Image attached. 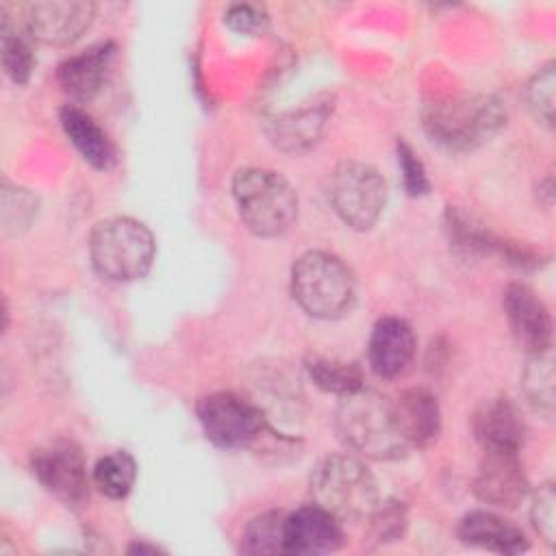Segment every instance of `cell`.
Here are the masks:
<instances>
[{
	"instance_id": "cell-1",
	"label": "cell",
	"mask_w": 556,
	"mask_h": 556,
	"mask_svg": "<svg viewBox=\"0 0 556 556\" xmlns=\"http://www.w3.org/2000/svg\"><path fill=\"white\" fill-rule=\"evenodd\" d=\"M506 124L502 102L486 93H463L424 109V130L447 152H469L491 141Z\"/></svg>"
},
{
	"instance_id": "cell-2",
	"label": "cell",
	"mask_w": 556,
	"mask_h": 556,
	"mask_svg": "<svg viewBox=\"0 0 556 556\" xmlns=\"http://www.w3.org/2000/svg\"><path fill=\"white\" fill-rule=\"evenodd\" d=\"M334 428L339 439L365 458L395 460L408 452L395 428L391 400L365 387L341 397Z\"/></svg>"
},
{
	"instance_id": "cell-3",
	"label": "cell",
	"mask_w": 556,
	"mask_h": 556,
	"mask_svg": "<svg viewBox=\"0 0 556 556\" xmlns=\"http://www.w3.org/2000/svg\"><path fill=\"white\" fill-rule=\"evenodd\" d=\"M232 198L241 222L258 237H280L298 219L295 189L274 169H239L232 178Z\"/></svg>"
},
{
	"instance_id": "cell-4",
	"label": "cell",
	"mask_w": 556,
	"mask_h": 556,
	"mask_svg": "<svg viewBox=\"0 0 556 556\" xmlns=\"http://www.w3.org/2000/svg\"><path fill=\"white\" fill-rule=\"evenodd\" d=\"M291 293L306 315L339 319L354 306L356 282L350 267L339 256L311 250L293 263Z\"/></svg>"
},
{
	"instance_id": "cell-5",
	"label": "cell",
	"mask_w": 556,
	"mask_h": 556,
	"mask_svg": "<svg viewBox=\"0 0 556 556\" xmlns=\"http://www.w3.org/2000/svg\"><path fill=\"white\" fill-rule=\"evenodd\" d=\"M156 243L150 228L132 217H109L89 235V258L93 269L111 282L143 278L154 263Z\"/></svg>"
},
{
	"instance_id": "cell-6",
	"label": "cell",
	"mask_w": 556,
	"mask_h": 556,
	"mask_svg": "<svg viewBox=\"0 0 556 556\" xmlns=\"http://www.w3.org/2000/svg\"><path fill=\"white\" fill-rule=\"evenodd\" d=\"M311 493L317 506L339 521H356L378 506V482L367 465L348 454H332L311 473Z\"/></svg>"
},
{
	"instance_id": "cell-7",
	"label": "cell",
	"mask_w": 556,
	"mask_h": 556,
	"mask_svg": "<svg viewBox=\"0 0 556 556\" xmlns=\"http://www.w3.org/2000/svg\"><path fill=\"white\" fill-rule=\"evenodd\" d=\"M96 4L85 0H37L26 4H2V24L17 26L33 41L67 46L89 30Z\"/></svg>"
},
{
	"instance_id": "cell-8",
	"label": "cell",
	"mask_w": 556,
	"mask_h": 556,
	"mask_svg": "<svg viewBox=\"0 0 556 556\" xmlns=\"http://www.w3.org/2000/svg\"><path fill=\"white\" fill-rule=\"evenodd\" d=\"M387 180L361 161H343L330 174L328 198L334 213L354 230H369L387 206Z\"/></svg>"
},
{
	"instance_id": "cell-9",
	"label": "cell",
	"mask_w": 556,
	"mask_h": 556,
	"mask_svg": "<svg viewBox=\"0 0 556 556\" xmlns=\"http://www.w3.org/2000/svg\"><path fill=\"white\" fill-rule=\"evenodd\" d=\"M198 419L204 437L222 450L250 447L265 434V430H269L261 406L232 391L202 397L198 404Z\"/></svg>"
},
{
	"instance_id": "cell-10",
	"label": "cell",
	"mask_w": 556,
	"mask_h": 556,
	"mask_svg": "<svg viewBox=\"0 0 556 556\" xmlns=\"http://www.w3.org/2000/svg\"><path fill=\"white\" fill-rule=\"evenodd\" d=\"M30 469L39 484L70 508L89 500V476L80 450L72 441H54L30 456Z\"/></svg>"
},
{
	"instance_id": "cell-11",
	"label": "cell",
	"mask_w": 556,
	"mask_h": 556,
	"mask_svg": "<svg viewBox=\"0 0 556 556\" xmlns=\"http://www.w3.org/2000/svg\"><path fill=\"white\" fill-rule=\"evenodd\" d=\"M473 493L480 502L497 508H515L528 495V478L517 452L484 450L473 478Z\"/></svg>"
},
{
	"instance_id": "cell-12",
	"label": "cell",
	"mask_w": 556,
	"mask_h": 556,
	"mask_svg": "<svg viewBox=\"0 0 556 556\" xmlns=\"http://www.w3.org/2000/svg\"><path fill=\"white\" fill-rule=\"evenodd\" d=\"M445 230L450 237L452 248L467 258H484V256H502L515 267H536V254H532L528 248H519L515 243L502 241L495 237L489 228H484L480 222H476L471 215L463 213L460 208H447L445 211Z\"/></svg>"
},
{
	"instance_id": "cell-13",
	"label": "cell",
	"mask_w": 556,
	"mask_h": 556,
	"mask_svg": "<svg viewBox=\"0 0 556 556\" xmlns=\"http://www.w3.org/2000/svg\"><path fill=\"white\" fill-rule=\"evenodd\" d=\"M504 315L515 341L528 352V356L552 350V315L530 287L519 282L506 287Z\"/></svg>"
},
{
	"instance_id": "cell-14",
	"label": "cell",
	"mask_w": 556,
	"mask_h": 556,
	"mask_svg": "<svg viewBox=\"0 0 556 556\" xmlns=\"http://www.w3.org/2000/svg\"><path fill=\"white\" fill-rule=\"evenodd\" d=\"M285 530L289 554H330L345 541L341 521L317 504L289 513Z\"/></svg>"
},
{
	"instance_id": "cell-15",
	"label": "cell",
	"mask_w": 556,
	"mask_h": 556,
	"mask_svg": "<svg viewBox=\"0 0 556 556\" xmlns=\"http://www.w3.org/2000/svg\"><path fill=\"white\" fill-rule=\"evenodd\" d=\"M113 56H115L113 41H98L67 56L56 70V80L61 89L78 102H87L96 98L109 76Z\"/></svg>"
},
{
	"instance_id": "cell-16",
	"label": "cell",
	"mask_w": 556,
	"mask_h": 556,
	"mask_svg": "<svg viewBox=\"0 0 556 556\" xmlns=\"http://www.w3.org/2000/svg\"><path fill=\"white\" fill-rule=\"evenodd\" d=\"M391 410L395 428L408 450L430 445L441 432V408L428 389L413 387L402 391L391 400Z\"/></svg>"
},
{
	"instance_id": "cell-17",
	"label": "cell",
	"mask_w": 556,
	"mask_h": 556,
	"mask_svg": "<svg viewBox=\"0 0 556 556\" xmlns=\"http://www.w3.org/2000/svg\"><path fill=\"white\" fill-rule=\"evenodd\" d=\"M415 332L400 317H382L369 337V367L380 378L402 376L415 356Z\"/></svg>"
},
{
	"instance_id": "cell-18",
	"label": "cell",
	"mask_w": 556,
	"mask_h": 556,
	"mask_svg": "<svg viewBox=\"0 0 556 556\" xmlns=\"http://www.w3.org/2000/svg\"><path fill=\"white\" fill-rule=\"evenodd\" d=\"M471 428L482 450L519 452L526 439V424L517 406L506 397L486 400L476 410Z\"/></svg>"
},
{
	"instance_id": "cell-19",
	"label": "cell",
	"mask_w": 556,
	"mask_h": 556,
	"mask_svg": "<svg viewBox=\"0 0 556 556\" xmlns=\"http://www.w3.org/2000/svg\"><path fill=\"white\" fill-rule=\"evenodd\" d=\"M328 115H330V102L321 100V102L306 104V106L269 117L265 130L276 148L298 154L308 150L319 139Z\"/></svg>"
},
{
	"instance_id": "cell-20",
	"label": "cell",
	"mask_w": 556,
	"mask_h": 556,
	"mask_svg": "<svg viewBox=\"0 0 556 556\" xmlns=\"http://www.w3.org/2000/svg\"><path fill=\"white\" fill-rule=\"evenodd\" d=\"M456 534L465 545L497 554H521L530 547L521 528L489 510L467 513L458 521Z\"/></svg>"
},
{
	"instance_id": "cell-21",
	"label": "cell",
	"mask_w": 556,
	"mask_h": 556,
	"mask_svg": "<svg viewBox=\"0 0 556 556\" xmlns=\"http://www.w3.org/2000/svg\"><path fill=\"white\" fill-rule=\"evenodd\" d=\"M65 137L80 152V156L96 169H111L117 152L104 128L80 106L65 104L59 113Z\"/></svg>"
},
{
	"instance_id": "cell-22",
	"label": "cell",
	"mask_w": 556,
	"mask_h": 556,
	"mask_svg": "<svg viewBox=\"0 0 556 556\" xmlns=\"http://www.w3.org/2000/svg\"><path fill=\"white\" fill-rule=\"evenodd\" d=\"M287 513L265 510L248 521L241 534V552L245 554H289L287 552Z\"/></svg>"
},
{
	"instance_id": "cell-23",
	"label": "cell",
	"mask_w": 556,
	"mask_h": 556,
	"mask_svg": "<svg viewBox=\"0 0 556 556\" xmlns=\"http://www.w3.org/2000/svg\"><path fill=\"white\" fill-rule=\"evenodd\" d=\"M135 478L137 463L124 450L100 456L91 471V480L98 486V491L111 500H124L130 493Z\"/></svg>"
},
{
	"instance_id": "cell-24",
	"label": "cell",
	"mask_w": 556,
	"mask_h": 556,
	"mask_svg": "<svg viewBox=\"0 0 556 556\" xmlns=\"http://www.w3.org/2000/svg\"><path fill=\"white\" fill-rule=\"evenodd\" d=\"M554 358L552 350L532 354L523 369V393L528 404L543 417L554 415Z\"/></svg>"
},
{
	"instance_id": "cell-25",
	"label": "cell",
	"mask_w": 556,
	"mask_h": 556,
	"mask_svg": "<svg viewBox=\"0 0 556 556\" xmlns=\"http://www.w3.org/2000/svg\"><path fill=\"white\" fill-rule=\"evenodd\" d=\"M306 374L321 391L334 393L339 397L363 389V371L354 363L311 356L306 358Z\"/></svg>"
},
{
	"instance_id": "cell-26",
	"label": "cell",
	"mask_w": 556,
	"mask_h": 556,
	"mask_svg": "<svg viewBox=\"0 0 556 556\" xmlns=\"http://www.w3.org/2000/svg\"><path fill=\"white\" fill-rule=\"evenodd\" d=\"M30 41L33 39L17 26L2 24V37H0L2 70L15 85H26L35 70V54H33Z\"/></svg>"
},
{
	"instance_id": "cell-27",
	"label": "cell",
	"mask_w": 556,
	"mask_h": 556,
	"mask_svg": "<svg viewBox=\"0 0 556 556\" xmlns=\"http://www.w3.org/2000/svg\"><path fill=\"white\" fill-rule=\"evenodd\" d=\"M554 89H556V72L554 63L543 65L532 80L528 83L526 89V100L528 109L534 115L536 122L545 124L547 128L554 126Z\"/></svg>"
},
{
	"instance_id": "cell-28",
	"label": "cell",
	"mask_w": 556,
	"mask_h": 556,
	"mask_svg": "<svg viewBox=\"0 0 556 556\" xmlns=\"http://www.w3.org/2000/svg\"><path fill=\"white\" fill-rule=\"evenodd\" d=\"M367 519H369V534L378 543L397 541L404 534L406 523H408L406 508L397 500L378 502V506L371 510V515Z\"/></svg>"
},
{
	"instance_id": "cell-29",
	"label": "cell",
	"mask_w": 556,
	"mask_h": 556,
	"mask_svg": "<svg viewBox=\"0 0 556 556\" xmlns=\"http://www.w3.org/2000/svg\"><path fill=\"white\" fill-rule=\"evenodd\" d=\"M37 213L35 198L24 189H11L4 182L2 189V224L7 232H17L22 228H28Z\"/></svg>"
},
{
	"instance_id": "cell-30",
	"label": "cell",
	"mask_w": 556,
	"mask_h": 556,
	"mask_svg": "<svg viewBox=\"0 0 556 556\" xmlns=\"http://www.w3.org/2000/svg\"><path fill=\"white\" fill-rule=\"evenodd\" d=\"M530 519L539 536L547 543L554 545L556 536V491L552 482L541 484L532 493V504H530Z\"/></svg>"
},
{
	"instance_id": "cell-31",
	"label": "cell",
	"mask_w": 556,
	"mask_h": 556,
	"mask_svg": "<svg viewBox=\"0 0 556 556\" xmlns=\"http://www.w3.org/2000/svg\"><path fill=\"white\" fill-rule=\"evenodd\" d=\"M395 154H397V165H400V172H402L406 193L408 195L428 193L430 182H428V176H426V167L419 161V156L413 152V148L406 141H397Z\"/></svg>"
},
{
	"instance_id": "cell-32",
	"label": "cell",
	"mask_w": 556,
	"mask_h": 556,
	"mask_svg": "<svg viewBox=\"0 0 556 556\" xmlns=\"http://www.w3.org/2000/svg\"><path fill=\"white\" fill-rule=\"evenodd\" d=\"M224 22L241 35H261L267 28L269 17H267L263 7L232 4V7H228V11L224 15Z\"/></svg>"
},
{
	"instance_id": "cell-33",
	"label": "cell",
	"mask_w": 556,
	"mask_h": 556,
	"mask_svg": "<svg viewBox=\"0 0 556 556\" xmlns=\"http://www.w3.org/2000/svg\"><path fill=\"white\" fill-rule=\"evenodd\" d=\"M128 552L130 554H156V552H161L156 545H146V543H132L130 547H128Z\"/></svg>"
}]
</instances>
